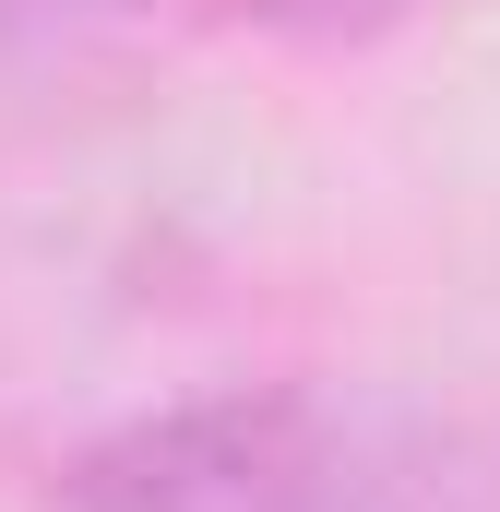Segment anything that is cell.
<instances>
[{"label": "cell", "mask_w": 500, "mask_h": 512, "mask_svg": "<svg viewBox=\"0 0 500 512\" xmlns=\"http://www.w3.org/2000/svg\"><path fill=\"white\" fill-rule=\"evenodd\" d=\"M72 512H500V477L441 429L215 393L96 441L72 465Z\"/></svg>", "instance_id": "6da1fadb"}, {"label": "cell", "mask_w": 500, "mask_h": 512, "mask_svg": "<svg viewBox=\"0 0 500 512\" xmlns=\"http://www.w3.org/2000/svg\"><path fill=\"white\" fill-rule=\"evenodd\" d=\"M131 12H155V0H0V24H24V36H84V24H131Z\"/></svg>", "instance_id": "7a4b0ae2"}]
</instances>
